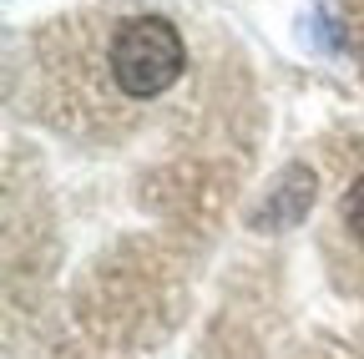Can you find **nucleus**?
I'll list each match as a JSON object with an SVG mask.
<instances>
[{
	"label": "nucleus",
	"mask_w": 364,
	"mask_h": 359,
	"mask_svg": "<svg viewBox=\"0 0 364 359\" xmlns=\"http://www.w3.org/2000/svg\"><path fill=\"white\" fill-rule=\"evenodd\" d=\"M309 208H314V172L309 167H284L279 183L268 188L263 208L253 213V228H294Z\"/></svg>",
	"instance_id": "nucleus-2"
},
{
	"label": "nucleus",
	"mask_w": 364,
	"mask_h": 359,
	"mask_svg": "<svg viewBox=\"0 0 364 359\" xmlns=\"http://www.w3.org/2000/svg\"><path fill=\"white\" fill-rule=\"evenodd\" d=\"M339 223H344V233L364 248V172L349 183V193H344V203H339Z\"/></svg>",
	"instance_id": "nucleus-3"
},
{
	"label": "nucleus",
	"mask_w": 364,
	"mask_h": 359,
	"mask_svg": "<svg viewBox=\"0 0 364 359\" xmlns=\"http://www.w3.org/2000/svg\"><path fill=\"white\" fill-rule=\"evenodd\" d=\"M354 6H359V36H364V0H354Z\"/></svg>",
	"instance_id": "nucleus-4"
},
{
	"label": "nucleus",
	"mask_w": 364,
	"mask_h": 359,
	"mask_svg": "<svg viewBox=\"0 0 364 359\" xmlns=\"http://www.w3.org/2000/svg\"><path fill=\"white\" fill-rule=\"evenodd\" d=\"M182 71H188V46L162 16H132L107 41V76L127 102H152L172 92Z\"/></svg>",
	"instance_id": "nucleus-1"
}]
</instances>
